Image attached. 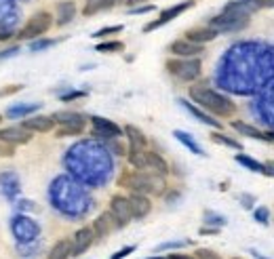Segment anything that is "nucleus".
<instances>
[{
	"mask_svg": "<svg viewBox=\"0 0 274 259\" xmlns=\"http://www.w3.org/2000/svg\"><path fill=\"white\" fill-rule=\"evenodd\" d=\"M17 34L13 32V28H0V42H7L11 38H15Z\"/></svg>",
	"mask_w": 274,
	"mask_h": 259,
	"instance_id": "41",
	"label": "nucleus"
},
{
	"mask_svg": "<svg viewBox=\"0 0 274 259\" xmlns=\"http://www.w3.org/2000/svg\"><path fill=\"white\" fill-rule=\"evenodd\" d=\"M148 169L158 173V175H163V177L169 175V162L161 156L158 152H152V150H148Z\"/></svg>",
	"mask_w": 274,
	"mask_h": 259,
	"instance_id": "24",
	"label": "nucleus"
},
{
	"mask_svg": "<svg viewBox=\"0 0 274 259\" xmlns=\"http://www.w3.org/2000/svg\"><path fill=\"white\" fill-rule=\"evenodd\" d=\"M226 13H234V15H241V17H249L255 11H260V5L255 0H232L224 7Z\"/></svg>",
	"mask_w": 274,
	"mask_h": 259,
	"instance_id": "19",
	"label": "nucleus"
},
{
	"mask_svg": "<svg viewBox=\"0 0 274 259\" xmlns=\"http://www.w3.org/2000/svg\"><path fill=\"white\" fill-rule=\"evenodd\" d=\"M32 139V133L24 127H7V129H0V142L7 144V146H24Z\"/></svg>",
	"mask_w": 274,
	"mask_h": 259,
	"instance_id": "12",
	"label": "nucleus"
},
{
	"mask_svg": "<svg viewBox=\"0 0 274 259\" xmlns=\"http://www.w3.org/2000/svg\"><path fill=\"white\" fill-rule=\"evenodd\" d=\"M169 259H196L194 255H186V253H171Z\"/></svg>",
	"mask_w": 274,
	"mask_h": 259,
	"instance_id": "48",
	"label": "nucleus"
},
{
	"mask_svg": "<svg viewBox=\"0 0 274 259\" xmlns=\"http://www.w3.org/2000/svg\"><path fill=\"white\" fill-rule=\"evenodd\" d=\"M116 0H84V7H82V15L84 17H91L97 15L101 11H108L114 7Z\"/></svg>",
	"mask_w": 274,
	"mask_h": 259,
	"instance_id": "25",
	"label": "nucleus"
},
{
	"mask_svg": "<svg viewBox=\"0 0 274 259\" xmlns=\"http://www.w3.org/2000/svg\"><path fill=\"white\" fill-rule=\"evenodd\" d=\"M38 103H19V106H11L7 110V116L9 118H28L32 116L34 112H38Z\"/></svg>",
	"mask_w": 274,
	"mask_h": 259,
	"instance_id": "28",
	"label": "nucleus"
},
{
	"mask_svg": "<svg viewBox=\"0 0 274 259\" xmlns=\"http://www.w3.org/2000/svg\"><path fill=\"white\" fill-rule=\"evenodd\" d=\"M188 245V240H179V243H167V245H161L156 251H165V249H181Z\"/></svg>",
	"mask_w": 274,
	"mask_h": 259,
	"instance_id": "44",
	"label": "nucleus"
},
{
	"mask_svg": "<svg viewBox=\"0 0 274 259\" xmlns=\"http://www.w3.org/2000/svg\"><path fill=\"white\" fill-rule=\"evenodd\" d=\"M17 19V11L11 0H0V28H11L13 21Z\"/></svg>",
	"mask_w": 274,
	"mask_h": 259,
	"instance_id": "26",
	"label": "nucleus"
},
{
	"mask_svg": "<svg viewBox=\"0 0 274 259\" xmlns=\"http://www.w3.org/2000/svg\"><path fill=\"white\" fill-rule=\"evenodd\" d=\"M127 158H129V164L135 171H148V148H133V146H129Z\"/></svg>",
	"mask_w": 274,
	"mask_h": 259,
	"instance_id": "21",
	"label": "nucleus"
},
{
	"mask_svg": "<svg viewBox=\"0 0 274 259\" xmlns=\"http://www.w3.org/2000/svg\"><path fill=\"white\" fill-rule=\"evenodd\" d=\"M0 120H3V116H0Z\"/></svg>",
	"mask_w": 274,
	"mask_h": 259,
	"instance_id": "54",
	"label": "nucleus"
},
{
	"mask_svg": "<svg viewBox=\"0 0 274 259\" xmlns=\"http://www.w3.org/2000/svg\"><path fill=\"white\" fill-rule=\"evenodd\" d=\"M51 26H53V15H51L49 11H38L24 23V28L19 30V34H17V38L32 42L36 38H42L44 34L51 30Z\"/></svg>",
	"mask_w": 274,
	"mask_h": 259,
	"instance_id": "3",
	"label": "nucleus"
},
{
	"mask_svg": "<svg viewBox=\"0 0 274 259\" xmlns=\"http://www.w3.org/2000/svg\"><path fill=\"white\" fill-rule=\"evenodd\" d=\"M173 135H175V139L177 142H181L188 150H190L192 154H198V156H204V152H202V148L192 139V137L190 135H188V133H184V131H173Z\"/></svg>",
	"mask_w": 274,
	"mask_h": 259,
	"instance_id": "30",
	"label": "nucleus"
},
{
	"mask_svg": "<svg viewBox=\"0 0 274 259\" xmlns=\"http://www.w3.org/2000/svg\"><path fill=\"white\" fill-rule=\"evenodd\" d=\"M123 135L127 137L129 146H133V148H148V137H146V133H144L142 129H137L135 125H127V127L123 129Z\"/></svg>",
	"mask_w": 274,
	"mask_h": 259,
	"instance_id": "23",
	"label": "nucleus"
},
{
	"mask_svg": "<svg viewBox=\"0 0 274 259\" xmlns=\"http://www.w3.org/2000/svg\"><path fill=\"white\" fill-rule=\"evenodd\" d=\"M169 53L173 55V57H184V59H190V57H198L204 46L202 44H196V42H190L188 38H177L169 44Z\"/></svg>",
	"mask_w": 274,
	"mask_h": 259,
	"instance_id": "9",
	"label": "nucleus"
},
{
	"mask_svg": "<svg viewBox=\"0 0 274 259\" xmlns=\"http://www.w3.org/2000/svg\"><path fill=\"white\" fill-rule=\"evenodd\" d=\"M21 127H24V129H28L30 133H49V131H53L57 125H55L53 116H44V114H32V116L24 118Z\"/></svg>",
	"mask_w": 274,
	"mask_h": 259,
	"instance_id": "11",
	"label": "nucleus"
},
{
	"mask_svg": "<svg viewBox=\"0 0 274 259\" xmlns=\"http://www.w3.org/2000/svg\"><path fill=\"white\" fill-rule=\"evenodd\" d=\"M194 5H196V0H184V3H177V5H173V7H169V9L161 11V15L156 17V19H152L150 23H146V26H144V32L148 34V32L158 30L161 26H165V23H169V21H173L175 17H179L181 13L190 11Z\"/></svg>",
	"mask_w": 274,
	"mask_h": 259,
	"instance_id": "7",
	"label": "nucleus"
},
{
	"mask_svg": "<svg viewBox=\"0 0 274 259\" xmlns=\"http://www.w3.org/2000/svg\"><path fill=\"white\" fill-rule=\"evenodd\" d=\"M209 26L213 30H217L219 34H228V32H241L249 26V17H241V15H234V13H226L221 11L219 15L211 17Z\"/></svg>",
	"mask_w": 274,
	"mask_h": 259,
	"instance_id": "6",
	"label": "nucleus"
},
{
	"mask_svg": "<svg viewBox=\"0 0 274 259\" xmlns=\"http://www.w3.org/2000/svg\"><path fill=\"white\" fill-rule=\"evenodd\" d=\"M91 125H93V135L95 137H104V139H116V137L123 135V129L118 127L116 123L101 118V116H93L91 118Z\"/></svg>",
	"mask_w": 274,
	"mask_h": 259,
	"instance_id": "10",
	"label": "nucleus"
},
{
	"mask_svg": "<svg viewBox=\"0 0 274 259\" xmlns=\"http://www.w3.org/2000/svg\"><path fill=\"white\" fill-rule=\"evenodd\" d=\"M24 89V84H13V86H5V89H0V97H9V95H15Z\"/></svg>",
	"mask_w": 274,
	"mask_h": 259,
	"instance_id": "39",
	"label": "nucleus"
},
{
	"mask_svg": "<svg viewBox=\"0 0 274 259\" xmlns=\"http://www.w3.org/2000/svg\"><path fill=\"white\" fill-rule=\"evenodd\" d=\"M125 3H127V7H129V9H133V7H140V5L148 3V0H125Z\"/></svg>",
	"mask_w": 274,
	"mask_h": 259,
	"instance_id": "49",
	"label": "nucleus"
},
{
	"mask_svg": "<svg viewBox=\"0 0 274 259\" xmlns=\"http://www.w3.org/2000/svg\"><path fill=\"white\" fill-rule=\"evenodd\" d=\"M200 234H219V228H200Z\"/></svg>",
	"mask_w": 274,
	"mask_h": 259,
	"instance_id": "50",
	"label": "nucleus"
},
{
	"mask_svg": "<svg viewBox=\"0 0 274 259\" xmlns=\"http://www.w3.org/2000/svg\"><path fill=\"white\" fill-rule=\"evenodd\" d=\"M17 53H19V46H9L5 51H0V59H9V57H13Z\"/></svg>",
	"mask_w": 274,
	"mask_h": 259,
	"instance_id": "43",
	"label": "nucleus"
},
{
	"mask_svg": "<svg viewBox=\"0 0 274 259\" xmlns=\"http://www.w3.org/2000/svg\"><path fill=\"white\" fill-rule=\"evenodd\" d=\"M167 72L173 74L175 78L184 80V82H192L200 76V61L196 57H190V59H184V57H171L167 59Z\"/></svg>",
	"mask_w": 274,
	"mask_h": 259,
	"instance_id": "4",
	"label": "nucleus"
},
{
	"mask_svg": "<svg viewBox=\"0 0 274 259\" xmlns=\"http://www.w3.org/2000/svg\"><path fill=\"white\" fill-rule=\"evenodd\" d=\"M268 135H270V139H272V142H274V133H268Z\"/></svg>",
	"mask_w": 274,
	"mask_h": 259,
	"instance_id": "53",
	"label": "nucleus"
},
{
	"mask_svg": "<svg viewBox=\"0 0 274 259\" xmlns=\"http://www.w3.org/2000/svg\"><path fill=\"white\" fill-rule=\"evenodd\" d=\"M133 251H135V247H133V245H131V247H123L121 251H116L110 259H125V257H127V255H131Z\"/></svg>",
	"mask_w": 274,
	"mask_h": 259,
	"instance_id": "42",
	"label": "nucleus"
},
{
	"mask_svg": "<svg viewBox=\"0 0 274 259\" xmlns=\"http://www.w3.org/2000/svg\"><path fill=\"white\" fill-rule=\"evenodd\" d=\"M154 11V5H140V7H133L129 13L131 15H146V13H152Z\"/></svg>",
	"mask_w": 274,
	"mask_h": 259,
	"instance_id": "40",
	"label": "nucleus"
},
{
	"mask_svg": "<svg viewBox=\"0 0 274 259\" xmlns=\"http://www.w3.org/2000/svg\"><path fill=\"white\" fill-rule=\"evenodd\" d=\"M87 97V91H70V93H63L59 99L61 101H76V99H84Z\"/></svg>",
	"mask_w": 274,
	"mask_h": 259,
	"instance_id": "38",
	"label": "nucleus"
},
{
	"mask_svg": "<svg viewBox=\"0 0 274 259\" xmlns=\"http://www.w3.org/2000/svg\"><path fill=\"white\" fill-rule=\"evenodd\" d=\"M230 127L238 133V135H245V137H251V139H260V142H272L268 133H262L260 129H255L253 125H247L243 120H232Z\"/></svg>",
	"mask_w": 274,
	"mask_h": 259,
	"instance_id": "20",
	"label": "nucleus"
},
{
	"mask_svg": "<svg viewBox=\"0 0 274 259\" xmlns=\"http://www.w3.org/2000/svg\"><path fill=\"white\" fill-rule=\"evenodd\" d=\"M97 53H121V51H125V42L121 40H104V42H99L95 46Z\"/></svg>",
	"mask_w": 274,
	"mask_h": 259,
	"instance_id": "31",
	"label": "nucleus"
},
{
	"mask_svg": "<svg viewBox=\"0 0 274 259\" xmlns=\"http://www.w3.org/2000/svg\"><path fill=\"white\" fill-rule=\"evenodd\" d=\"M211 142L213 144H219V146H226V148H232V150H238V152L243 150V144L241 142L234 139V137H230V135H226V133H221V131H215L211 135Z\"/></svg>",
	"mask_w": 274,
	"mask_h": 259,
	"instance_id": "29",
	"label": "nucleus"
},
{
	"mask_svg": "<svg viewBox=\"0 0 274 259\" xmlns=\"http://www.w3.org/2000/svg\"><path fill=\"white\" fill-rule=\"evenodd\" d=\"M129 204H131L133 219H144V217L150 215V211H152V202H150L148 194L131 192V196H129Z\"/></svg>",
	"mask_w": 274,
	"mask_h": 259,
	"instance_id": "15",
	"label": "nucleus"
},
{
	"mask_svg": "<svg viewBox=\"0 0 274 259\" xmlns=\"http://www.w3.org/2000/svg\"><path fill=\"white\" fill-rule=\"evenodd\" d=\"M236 162L243 164V167L249 169V171H253V173H262V162H258L255 158L247 156V154H236Z\"/></svg>",
	"mask_w": 274,
	"mask_h": 259,
	"instance_id": "32",
	"label": "nucleus"
},
{
	"mask_svg": "<svg viewBox=\"0 0 274 259\" xmlns=\"http://www.w3.org/2000/svg\"><path fill=\"white\" fill-rule=\"evenodd\" d=\"M118 185L140 194H163L165 192V177L154 171H123L118 177Z\"/></svg>",
	"mask_w": 274,
	"mask_h": 259,
	"instance_id": "2",
	"label": "nucleus"
},
{
	"mask_svg": "<svg viewBox=\"0 0 274 259\" xmlns=\"http://www.w3.org/2000/svg\"><path fill=\"white\" fill-rule=\"evenodd\" d=\"M260 5V9H274V0H255Z\"/></svg>",
	"mask_w": 274,
	"mask_h": 259,
	"instance_id": "47",
	"label": "nucleus"
},
{
	"mask_svg": "<svg viewBox=\"0 0 274 259\" xmlns=\"http://www.w3.org/2000/svg\"><path fill=\"white\" fill-rule=\"evenodd\" d=\"M53 44H57V40H53V38H36V40H32L30 49L34 51V53H38V51H44V49L53 46Z\"/></svg>",
	"mask_w": 274,
	"mask_h": 259,
	"instance_id": "34",
	"label": "nucleus"
},
{
	"mask_svg": "<svg viewBox=\"0 0 274 259\" xmlns=\"http://www.w3.org/2000/svg\"><path fill=\"white\" fill-rule=\"evenodd\" d=\"M181 106L190 112L196 120H200L202 125H207V127H213V129H221V123L217 118H211V114L209 112H204V110H200L196 103H192V101H186V99H181Z\"/></svg>",
	"mask_w": 274,
	"mask_h": 259,
	"instance_id": "18",
	"label": "nucleus"
},
{
	"mask_svg": "<svg viewBox=\"0 0 274 259\" xmlns=\"http://www.w3.org/2000/svg\"><path fill=\"white\" fill-rule=\"evenodd\" d=\"M125 28L121 26V23H116V26H106V28H101V30H97L95 34H91L93 38H110V36H114V34H121Z\"/></svg>",
	"mask_w": 274,
	"mask_h": 259,
	"instance_id": "33",
	"label": "nucleus"
},
{
	"mask_svg": "<svg viewBox=\"0 0 274 259\" xmlns=\"http://www.w3.org/2000/svg\"><path fill=\"white\" fill-rule=\"evenodd\" d=\"M91 228H93L95 238H106V236H110V234L116 230V221H114V217H112L110 211H104V213H101V215L93 221Z\"/></svg>",
	"mask_w": 274,
	"mask_h": 259,
	"instance_id": "17",
	"label": "nucleus"
},
{
	"mask_svg": "<svg viewBox=\"0 0 274 259\" xmlns=\"http://www.w3.org/2000/svg\"><path fill=\"white\" fill-rule=\"evenodd\" d=\"M57 11V26H67L76 17V5L74 0H61L55 5Z\"/></svg>",
	"mask_w": 274,
	"mask_h": 259,
	"instance_id": "22",
	"label": "nucleus"
},
{
	"mask_svg": "<svg viewBox=\"0 0 274 259\" xmlns=\"http://www.w3.org/2000/svg\"><path fill=\"white\" fill-rule=\"evenodd\" d=\"M204 221H207V223H213L215 228L226 226V217H224V215H217V213H213V211H207V213H204Z\"/></svg>",
	"mask_w": 274,
	"mask_h": 259,
	"instance_id": "35",
	"label": "nucleus"
},
{
	"mask_svg": "<svg viewBox=\"0 0 274 259\" xmlns=\"http://www.w3.org/2000/svg\"><path fill=\"white\" fill-rule=\"evenodd\" d=\"M194 257H196V259H221L219 253H215V251H211V249H196V251H194Z\"/></svg>",
	"mask_w": 274,
	"mask_h": 259,
	"instance_id": "37",
	"label": "nucleus"
},
{
	"mask_svg": "<svg viewBox=\"0 0 274 259\" xmlns=\"http://www.w3.org/2000/svg\"><path fill=\"white\" fill-rule=\"evenodd\" d=\"M253 217H255L258 223H262V226H268V217H270L268 206H258V209L253 211Z\"/></svg>",
	"mask_w": 274,
	"mask_h": 259,
	"instance_id": "36",
	"label": "nucleus"
},
{
	"mask_svg": "<svg viewBox=\"0 0 274 259\" xmlns=\"http://www.w3.org/2000/svg\"><path fill=\"white\" fill-rule=\"evenodd\" d=\"M116 221V228H123L133 219V213H131V204H129V196H123V194H114L110 198V209H108Z\"/></svg>",
	"mask_w": 274,
	"mask_h": 259,
	"instance_id": "8",
	"label": "nucleus"
},
{
	"mask_svg": "<svg viewBox=\"0 0 274 259\" xmlns=\"http://www.w3.org/2000/svg\"><path fill=\"white\" fill-rule=\"evenodd\" d=\"M72 253V240H67V238H61L57 240V243L51 247L49 251V259H67Z\"/></svg>",
	"mask_w": 274,
	"mask_h": 259,
	"instance_id": "27",
	"label": "nucleus"
},
{
	"mask_svg": "<svg viewBox=\"0 0 274 259\" xmlns=\"http://www.w3.org/2000/svg\"><path fill=\"white\" fill-rule=\"evenodd\" d=\"M11 228H13L15 236L21 238V240H32V238H36V234H38V226L34 221H30L28 217H24V215L13 217Z\"/></svg>",
	"mask_w": 274,
	"mask_h": 259,
	"instance_id": "14",
	"label": "nucleus"
},
{
	"mask_svg": "<svg viewBox=\"0 0 274 259\" xmlns=\"http://www.w3.org/2000/svg\"><path fill=\"white\" fill-rule=\"evenodd\" d=\"M188 95L190 99L196 103L198 108L207 110L209 114L213 116H219V118H228L236 112V106L234 101H230L226 95H221L209 86H202V84H192L190 89H188Z\"/></svg>",
	"mask_w": 274,
	"mask_h": 259,
	"instance_id": "1",
	"label": "nucleus"
},
{
	"mask_svg": "<svg viewBox=\"0 0 274 259\" xmlns=\"http://www.w3.org/2000/svg\"><path fill=\"white\" fill-rule=\"evenodd\" d=\"M262 175H266V177H274V162H272V160L262 164Z\"/></svg>",
	"mask_w": 274,
	"mask_h": 259,
	"instance_id": "45",
	"label": "nucleus"
},
{
	"mask_svg": "<svg viewBox=\"0 0 274 259\" xmlns=\"http://www.w3.org/2000/svg\"><path fill=\"white\" fill-rule=\"evenodd\" d=\"M219 36V32L217 30H213L211 26H202V28H190L186 32V36L184 38H188L190 42H196V44H207V42H211V40H215Z\"/></svg>",
	"mask_w": 274,
	"mask_h": 259,
	"instance_id": "16",
	"label": "nucleus"
},
{
	"mask_svg": "<svg viewBox=\"0 0 274 259\" xmlns=\"http://www.w3.org/2000/svg\"><path fill=\"white\" fill-rule=\"evenodd\" d=\"M53 120L55 125H59L55 129V137H74L80 135L87 127V118L76 112H57L53 114Z\"/></svg>",
	"mask_w": 274,
	"mask_h": 259,
	"instance_id": "5",
	"label": "nucleus"
},
{
	"mask_svg": "<svg viewBox=\"0 0 274 259\" xmlns=\"http://www.w3.org/2000/svg\"><path fill=\"white\" fill-rule=\"evenodd\" d=\"M249 253H251V255H253V257H255V259H270V257H264V255H262V253H260V251H255V249H251V251H249Z\"/></svg>",
	"mask_w": 274,
	"mask_h": 259,
	"instance_id": "51",
	"label": "nucleus"
},
{
	"mask_svg": "<svg viewBox=\"0 0 274 259\" xmlns=\"http://www.w3.org/2000/svg\"><path fill=\"white\" fill-rule=\"evenodd\" d=\"M95 240L93 228H80L74 236H72V253L70 257H80L82 253H87Z\"/></svg>",
	"mask_w": 274,
	"mask_h": 259,
	"instance_id": "13",
	"label": "nucleus"
},
{
	"mask_svg": "<svg viewBox=\"0 0 274 259\" xmlns=\"http://www.w3.org/2000/svg\"><path fill=\"white\" fill-rule=\"evenodd\" d=\"M148 259H169V257H148Z\"/></svg>",
	"mask_w": 274,
	"mask_h": 259,
	"instance_id": "52",
	"label": "nucleus"
},
{
	"mask_svg": "<svg viewBox=\"0 0 274 259\" xmlns=\"http://www.w3.org/2000/svg\"><path fill=\"white\" fill-rule=\"evenodd\" d=\"M241 200H243V206H245V209H253V196H247V194H243L241 196Z\"/></svg>",
	"mask_w": 274,
	"mask_h": 259,
	"instance_id": "46",
	"label": "nucleus"
}]
</instances>
